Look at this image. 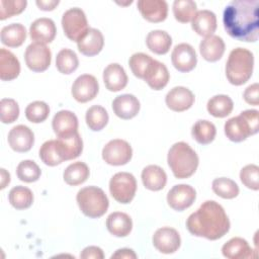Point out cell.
<instances>
[{"instance_id":"5","label":"cell","mask_w":259,"mask_h":259,"mask_svg":"<svg viewBox=\"0 0 259 259\" xmlns=\"http://www.w3.org/2000/svg\"><path fill=\"white\" fill-rule=\"evenodd\" d=\"M258 110L247 109L225 122L224 130L227 138L235 143L245 141L258 132Z\"/></svg>"},{"instance_id":"4","label":"cell","mask_w":259,"mask_h":259,"mask_svg":"<svg viewBox=\"0 0 259 259\" xmlns=\"http://www.w3.org/2000/svg\"><path fill=\"white\" fill-rule=\"evenodd\" d=\"M253 68V54L247 49L236 48L231 51L226 63L227 79L233 85H243L251 78Z\"/></svg>"},{"instance_id":"31","label":"cell","mask_w":259,"mask_h":259,"mask_svg":"<svg viewBox=\"0 0 259 259\" xmlns=\"http://www.w3.org/2000/svg\"><path fill=\"white\" fill-rule=\"evenodd\" d=\"M26 38L25 26L21 23H11L2 27L0 32L1 42L8 48L20 47Z\"/></svg>"},{"instance_id":"7","label":"cell","mask_w":259,"mask_h":259,"mask_svg":"<svg viewBox=\"0 0 259 259\" xmlns=\"http://www.w3.org/2000/svg\"><path fill=\"white\" fill-rule=\"evenodd\" d=\"M109 191L111 196L119 203H130L137 191V180L128 172H117L109 181Z\"/></svg>"},{"instance_id":"47","label":"cell","mask_w":259,"mask_h":259,"mask_svg":"<svg viewBox=\"0 0 259 259\" xmlns=\"http://www.w3.org/2000/svg\"><path fill=\"white\" fill-rule=\"evenodd\" d=\"M240 179L242 183L249 189H259V167L255 164H249L240 171Z\"/></svg>"},{"instance_id":"23","label":"cell","mask_w":259,"mask_h":259,"mask_svg":"<svg viewBox=\"0 0 259 259\" xmlns=\"http://www.w3.org/2000/svg\"><path fill=\"white\" fill-rule=\"evenodd\" d=\"M169 78L170 75L167 67L157 60L152 61L144 76V80L154 90L163 89L168 84Z\"/></svg>"},{"instance_id":"45","label":"cell","mask_w":259,"mask_h":259,"mask_svg":"<svg viewBox=\"0 0 259 259\" xmlns=\"http://www.w3.org/2000/svg\"><path fill=\"white\" fill-rule=\"evenodd\" d=\"M19 116L18 103L12 98H3L0 101V119L3 123H12Z\"/></svg>"},{"instance_id":"29","label":"cell","mask_w":259,"mask_h":259,"mask_svg":"<svg viewBox=\"0 0 259 259\" xmlns=\"http://www.w3.org/2000/svg\"><path fill=\"white\" fill-rule=\"evenodd\" d=\"M142 181L144 186L152 191L163 189L167 183V174L158 165H148L142 171Z\"/></svg>"},{"instance_id":"44","label":"cell","mask_w":259,"mask_h":259,"mask_svg":"<svg viewBox=\"0 0 259 259\" xmlns=\"http://www.w3.org/2000/svg\"><path fill=\"white\" fill-rule=\"evenodd\" d=\"M154 59L151 58L149 55L144 53H136L132 55V57L128 60L130 68L133 72V74L140 78L144 79V76L146 74V71L148 70L150 64L152 63Z\"/></svg>"},{"instance_id":"52","label":"cell","mask_w":259,"mask_h":259,"mask_svg":"<svg viewBox=\"0 0 259 259\" xmlns=\"http://www.w3.org/2000/svg\"><path fill=\"white\" fill-rule=\"evenodd\" d=\"M0 172H1V180H0V187H1V189H4L8 184H9V182H10V174L4 169V168H1L0 169Z\"/></svg>"},{"instance_id":"17","label":"cell","mask_w":259,"mask_h":259,"mask_svg":"<svg viewBox=\"0 0 259 259\" xmlns=\"http://www.w3.org/2000/svg\"><path fill=\"white\" fill-rule=\"evenodd\" d=\"M52 126L58 138L69 137L78 132V118L70 110H60L54 115Z\"/></svg>"},{"instance_id":"9","label":"cell","mask_w":259,"mask_h":259,"mask_svg":"<svg viewBox=\"0 0 259 259\" xmlns=\"http://www.w3.org/2000/svg\"><path fill=\"white\" fill-rule=\"evenodd\" d=\"M133 156L131 145L121 139L109 141L102 149V159L112 166H121L128 163Z\"/></svg>"},{"instance_id":"8","label":"cell","mask_w":259,"mask_h":259,"mask_svg":"<svg viewBox=\"0 0 259 259\" xmlns=\"http://www.w3.org/2000/svg\"><path fill=\"white\" fill-rule=\"evenodd\" d=\"M62 27L65 35L72 41H78L89 29L84 11L79 7H73L64 12Z\"/></svg>"},{"instance_id":"42","label":"cell","mask_w":259,"mask_h":259,"mask_svg":"<svg viewBox=\"0 0 259 259\" xmlns=\"http://www.w3.org/2000/svg\"><path fill=\"white\" fill-rule=\"evenodd\" d=\"M16 174L19 180L26 183H31L39 179L41 171L34 161L23 160L17 165Z\"/></svg>"},{"instance_id":"48","label":"cell","mask_w":259,"mask_h":259,"mask_svg":"<svg viewBox=\"0 0 259 259\" xmlns=\"http://www.w3.org/2000/svg\"><path fill=\"white\" fill-rule=\"evenodd\" d=\"M244 100L251 105L257 106L259 104V85L258 83H254L248 86L243 93Z\"/></svg>"},{"instance_id":"14","label":"cell","mask_w":259,"mask_h":259,"mask_svg":"<svg viewBox=\"0 0 259 259\" xmlns=\"http://www.w3.org/2000/svg\"><path fill=\"white\" fill-rule=\"evenodd\" d=\"M152 241L154 247L163 254L175 253L181 245L179 233L170 227H162L158 229L154 233Z\"/></svg>"},{"instance_id":"32","label":"cell","mask_w":259,"mask_h":259,"mask_svg":"<svg viewBox=\"0 0 259 259\" xmlns=\"http://www.w3.org/2000/svg\"><path fill=\"white\" fill-rule=\"evenodd\" d=\"M146 44L148 49L154 54L165 55L171 48L172 38L167 31L155 29L148 33L146 37Z\"/></svg>"},{"instance_id":"18","label":"cell","mask_w":259,"mask_h":259,"mask_svg":"<svg viewBox=\"0 0 259 259\" xmlns=\"http://www.w3.org/2000/svg\"><path fill=\"white\" fill-rule=\"evenodd\" d=\"M137 6L142 16L149 22H162L168 14V4L165 0H139Z\"/></svg>"},{"instance_id":"12","label":"cell","mask_w":259,"mask_h":259,"mask_svg":"<svg viewBox=\"0 0 259 259\" xmlns=\"http://www.w3.org/2000/svg\"><path fill=\"white\" fill-rule=\"evenodd\" d=\"M171 62L174 68L179 72H190L197 64L196 52L189 44L182 42L176 45L171 54Z\"/></svg>"},{"instance_id":"34","label":"cell","mask_w":259,"mask_h":259,"mask_svg":"<svg viewBox=\"0 0 259 259\" xmlns=\"http://www.w3.org/2000/svg\"><path fill=\"white\" fill-rule=\"evenodd\" d=\"M89 167L81 161L70 164L63 173L64 181L71 186H76L84 183L89 177Z\"/></svg>"},{"instance_id":"11","label":"cell","mask_w":259,"mask_h":259,"mask_svg":"<svg viewBox=\"0 0 259 259\" xmlns=\"http://www.w3.org/2000/svg\"><path fill=\"white\" fill-rule=\"evenodd\" d=\"M99 91L97 79L90 74H83L76 78L72 85V96L78 102L85 103L95 98Z\"/></svg>"},{"instance_id":"50","label":"cell","mask_w":259,"mask_h":259,"mask_svg":"<svg viewBox=\"0 0 259 259\" xmlns=\"http://www.w3.org/2000/svg\"><path fill=\"white\" fill-rule=\"evenodd\" d=\"M36 5L40 10L52 11L60 3L59 0H36Z\"/></svg>"},{"instance_id":"24","label":"cell","mask_w":259,"mask_h":259,"mask_svg":"<svg viewBox=\"0 0 259 259\" xmlns=\"http://www.w3.org/2000/svg\"><path fill=\"white\" fill-rule=\"evenodd\" d=\"M191 27L198 35L204 37L212 35L217 29V16L207 9L196 11L191 20Z\"/></svg>"},{"instance_id":"26","label":"cell","mask_w":259,"mask_h":259,"mask_svg":"<svg viewBox=\"0 0 259 259\" xmlns=\"http://www.w3.org/2000/svg\"><path fill=\"white\" fill-rule=\"evenodd\" d=\"M106 228L108 232L115 237H126L132 232L133 221L127 213L114 211L107 217Z\"/></svg>"},{"instance_id":"37","label":"cell","mask_w":259,"mask_h":259,"mask_svg":"<svg viewBox=\"0 0 259 259\" xmlns=\"http://www.w3.org/2000/svg\"><path fill=\"white\" fill-rule=\"evenodd\" d=\"M10 204L16 209H26L33 202L32 191L25 186H14L8 194Z\"/></svg>"},{"instance_id":"13","label":"cell","mask_w":259,"mask_h":259,"mask_svg":"<svg viewBox=\"0 0 259 259\" xmlns=\"http://www.w3.org/2000/svg\"><path fill=\"white\" fill-rule=\"evenodd\" d=\"M195 198L196 191L188 184L174 185L167 193L168 204L177 211H182L191 206Z\"/></svg>"},{"instance_id":"41","label":"cell","mask_w":259,"mask_h":259,"mask_svg":"<svg viewBox=\"0 0 259 259\" xmlns=\"http://www.w3.org/2000/svg\"><path fill=\"white\" fill-rule=\"evenodd\" d=\"M39 158L48 166H57L64 162L58 147L56 140H49L45 142L39 149Z\"/></svg>"},{"instance_id":"27","label":"cell","mask_w":259,"mask_h":259,"mask_svg":"<svg viewBox=\"0 0 259 259\" xmlns=\"http://www.w3.org/2000/svg\"><path fill=\"white\" fill-rule=\"evenodd\" d=\"M225 42L219 35L212 34L204 37L199 44V52L207 62L219 61L225 53Z\"/></svg>"},{"instance_id":"30","label":"cell","mask_w":259,"mask_h":259,"mask_svg":"<svg viewBox=\"0 0 259 259\" xmlns=\"http://www.w3.org/2000/svg\"><path fill=\"white\" fill-rule=\"evenodd\" d=\"M20 73V63L10 51L0 50V79L2 81H11L18 77Z\"/></svg>"},{"instance_id":"3","label":"cell","mask_w":259,"mask_h":259,"mask_svg":"<svg viewBox=\"0 0 259 259\" xmlns=\"http://www.w3.org/2000/svg\"><path fill=\"white\" fill-rule=\"evenodd\" d=\"M167 162L176 178L185 179L194 174L198 167L199 159L195 151L187 143L178 142L169 149Z\"/></svg>"},{"instance_id":"10","label":"cell","mask_w":259,"mask_h":259,"mask_svg":"<svg viewBox=\"0 0 259 259\" xmlns=\"http://www.w3.org/2000/svg\"><path fill=\"white\" fill-rule=\"evenodd\" d=\"M24 60L28 69L32 72H44L51 65L52 53L46 45L31 42L25 50Z\"/></svg>"},{"instance_id":"2","label":"cell","mask_w":259,"mask_h":259,"mask_svg":"<svg viewBox=\"0 0 259 259\" xmlns=\"http://www.w3.org/2000/svg\"><path fill=\"white\" fill-rule=\"evenodd\" d=\"M230 226L224 207L214 200L202 202L186 221V228L191 235L211 241L223 238L229 232Z\"/></svg>"},{"instance_id":"39","label":"cell","mask_w":259,"mask_h":259,"mask_svg":"<svg viewBox=\"0 0 259 259\" xmlns=\"http://www.w3.org/2000/svg\"><path fill=\"white\" fill-rule=\"evenodd\" d=\"M211 188L218 196L225 199L235 198L240 192L238 184L234 180L226 177L215 178L211 183Z\"/></svg>"},{"instance_id":"36","label":"cell","mask_w":259,"mask_h":259,"mask_svg":"<svg viewBox=\"0 0 259 259\" xmlns=\"http://www.w3.org/2000/svg\"><path fill=\"white\" fill-rule=\"evenodd\" d=\"M88 127L93 132H99L105 127L109 116L106 109L101 105H92L86 111L85 115Z\"/></svg>"},{"instance_id":"20","label":"cell","mask_w":259,"mask_h":259,"mask_svg":"<svg viewBox=\"0 0 259 259\" xmlns=\"http://www.w3.org/2000/svg\"><path fill=\"white\" fill-rule=\"evenodd\" d=\"M103 46V34L97 28H89L87 32L77 41L79 52L87 57L98 55L102 51Z\"/></svg>"},{"instance_id":"25","label":"cell","mask_w":259,"mask_h":259,"mask_svg":"<svg viewBox=\"0 0 259 259\" xmlns=\"http://www.w3.org/2000/svg\"><path fill=\"white\" fill-rule=\"evenodd\" d=\"M222 253L228 259H248L254 257L249 243L240 237L232 238L225 243L222 247Z\"/></svg>"},{"instance_id":"38","label":"cell","mask_w":259,"mask_h":259,"mask_svg":"<svg viewBox=\"0 0 259 259\" xmlns=\"http://www.w3.org/2000/svg\"><path fill=\"white\" fill-rule=\"evenodd\" d=\"M79 60L76 53L70 49H62L56 57V67L62 74L69 75L77 70Z\"/></svg>"},{"instance_id":"46","label":"cell","mask_w":259,"mask_h":259,"mask_svg":"<svg viewBox=\"0 0 259 259\" xmlns=\"http://www.w3.org/2000/svg\"><path fill=\"white\" fill-rule=\"evenodd\" d=\"M26 5V0H0V19L5 20L21 13Z\"/></svg>"},{"instance_id":"6","label":"cell","mask_w":259,"mask_h":259,"mask_svg":"<svg viewBox=\"0 0 259 259\" xmlns=\"http://www.w3.org/2000/svg\"><path fill=\"white\" fill-rule=\"evenodd\" d=\"M76 200L83 214L90 219L102 217L109 206L105 192L97 186L81 188L76 195Z\"/></svg>"},{"instance_id":"40","label":"cell","mask_w":259,"mask_h":259,"mask_svg":"<svg viewBox=\"0 0 259 259\" xmlns=\"http://www.w3.org/2000/svg\"><path fill=\"white\" fill-rule=\"evenodd\" d=\"M196 9L197 5L192 0H175L172 6L175 19L182 23L191 21L196 13Z\"/></svg>"},{"instance_id":"1","label":"cell","mask_w":259,"mask_h":259,"mask_svg":"<svg viewBox=\"0 0 259 259\" xmlns=\"http://www.w3.org/2000/svg\"><path fill=\"white\" fill-rule=\"evenodd\" d=\"M223 23L228 34L233 38L255 42L258 39L259 1H231L224 10Z\"/></svg>"},{"instance_id":"43","label":"cell","mask_w":259,"mask_h":259,"mask_svg":"<svg viewBox=\"0 0 259 259\" xmlns=\"http://www.w3.org/2000/svg\"><path fill=\"white\" fill-rule=\"evenodd\" d=\"M50 114V107L45 101L36 100L29 103L25 108V117L33 123L45 121Z\"/></svg>"},{"instance_id":"51","label":"cell","mask_w":259,"mask_h":259,"mask_svg":"<svg viewBox=\"0 0 259 259\" xmlns=\"http://www.w3.org/2000/svg\"><path fill=\"white\" fill-rule=\"evenodd\" d=\"M111 258H126V259H136L137 258V254L128 248H122V249H118L116 250V252L114 254L111 255Z\"/></svg>"},{"instance_id":"49","label":"cell","mask_w":259,"mask_h":259,"mask_svg":"<svg viewBox=\"0 0 259 259\" xmlns=\"http://www.w3.org/2000/svg\"><path fill=\"white\" fill-rule=\"evenodd\" d=\"M80 257L82 259H103L104 254L101 248L97 246H88L83 249Z\"/></svg>"},{"instance_id":"21","label":"cell","mask_w":259,"mask_h":259,"mask_svg":"<svg viewBox=\"0 0 259 259\" xmlns=\"http://www.w3.org/2000/svg\"><path fill=\"white\" fill-rule=\"evenodd\" d=\"M140 101L133 94H121L112 101V110L121 119H131L140 111Z\"/></svg>"},{"instance_id":"33","label":"cell","mask_w":259,"mask_h":259,"mask_svg":"<svg viewBox=\"0 0 259 259\" xmlns=\"http://www.w3.org/2000/svg\"><path fill=\"white\" fill-rule=\"evenodd\" d=\"M234 108L233 100L230 96L225 94H219L212 96L206 104L208 113L214 117L223 118L228 116Z\"/></svg>"},{"instance_id":"16","label":"cell","mask_w":259,"mask_h":259,"mask_svg":"<svg viewBox=\"0 0 259 259\" xmlns=\"http://www.w3.org/2000/svg\"><path fill=\"white\" fill-rule=\"evenodd\" d=\"M165 102L168 108L173 111H185L193 105L194 94L184 86H176L166 94Z\"/></svg>"},{"instance_id":"19","label":"cell","mask_w":259,"mask_h":259,"mask_svg":"<svg viewBox=\"0 0 259 259\" xmlns=\"http://www.w3.org/2000/svg\"><path fill=\"white\" fill-rule=\"evenodd\" d=\"M57 33L56 24L53 19L41 17L35 19L29 27V35L34 42L50 44L54 40Z\"/></svg>"},{"instance_id":"28","label":"cell","mask_w":259,"mask_h":259,"mask_svg":"<svg viewBox=\"0 0 259 259\" xmlns=\"http://www.w3.org/2000/svg\"><path fill=\"white\" fill-rule=\"evenodd\" d=\"M56 141L58 150L64 161L76 159L81 155L83 150V142L78 132L69 137L58 138Z\"/></svg>"},{"instance_id":"35","label":"cell","mask_w":259,"mask_h":259,"mask_svg":"<svg viewBox=\"0 0 259 259\" xmlns=\"http://www.w3.org/2000/svg\"><path fill=\"white\" fill-rule=\"evenodd\" d=\"M192 138L200 145L210 144L217 135L215 125L206 119L197 120L191 128Z\"/></svg>"},{"instance_id":"15","label":"cell","mask_w":259,"mask_h":259,"mask_svg":"<svg viewBox=\"0 0 259 259\" xmlns=\"http://www.w3.org/2000/svg\"><path fill=\"white\" fill-rule=\"evenodd\" d=\"M7 141L13 151L25 153L28 152L34 144V134L28 126L18 124L10 130Z\"/></svg>"},{"instance_id":"22","label":"cell","mask_w":259,"mask_h":259,"mask_svg":"<svg viewBox=\"0 0 259 259\" xmlns=\"http://www.w3.org/2000/svg\"><path fill=\"white\" fill-rule=\"evenodd\" d=\"M103 82L106 89L111 92H117L126 86L127 75L119 64L111 63L103 71Z\"/></svg>"}]
</instances>
